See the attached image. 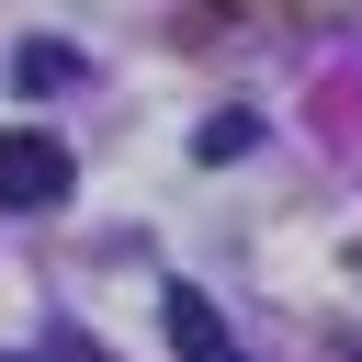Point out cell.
Here are the masks:
<instances>
[{
	"label": "cell",
	"instance_id": "6da1fadb",
	"mask_svg": "<svg viewBox=\"0 0 362 362\" xmlns=\"http://www.w3.org/2000/svg\"><path fill=\"white\" fill-rule=\"evenodd\" d=\"M68 181H79L68 136H45V124H11V136H0V215H57Z\"/></svg>",
	"mask_w": 362,
	"mask_h": 362
},
{
	"label": "cell",
	"instance_id": "7a4b0ae2",
	"mask_svg": "<svg viewBox=\"0 0 362 362\" xmlns=\"http://www.w3.org/2000/svg\"><path fill=\"white\" fill-rule=\"evenodd\" d=\"M158 328H170V351H181V362H249V351L226 339V317H215V294H192V283H170V305H158Z\"/></svg>",
	"mask_w": 362,
	"mask_h": 362
},
{
	"label": "cell",
	"instance_id": "3957f363",
	"mask_svg": "<svg viewBox=\"0 0 362 362\" xmlns=\"http://www.w3.org/2000/svg\"><path fill=\"white\" fill-rule=\"evenodd\" d=\"M68 79H79L68 45H23V90H68Z\"/></svg>",
	"mask_w": 362,
	"mask_h": 362
},
{
	"label": "cell",
	"instance_id": "277c9868",
	"mask_svg": "<svg viewBox=\"0 0 362 362\" xmlns=\"http://www.w3.org/2000/svg\"><path fill=\"white\" fill-rule=\"evenodd\" d=\"M249 136H260V113H215V124H204V158H238Z\"/></svg>",
	"mask_w": 362,
	"mask_h": 362
},
{
	"label": "cell",
	"instance_id": "5b68a950",
	"mask_svg": "<svg viewBox=\"0 0 362 362\" xmlns=\"http://www.w3.org/2000/svg\"><path fill=\"white\" fill-rule=\"evenodd\" d=\"M351 362H362V351H351Z\"/></svg>",
	"mask_w": 362,
	"mask_h": 362
}]
</instances>
